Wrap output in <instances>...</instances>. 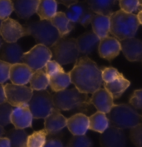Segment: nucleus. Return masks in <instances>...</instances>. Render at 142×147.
Returning <instances> with one entry per match:
<instances>
[{
  "label": "nucleus",
  "mask_w": 142,
  "mask_h": 147,
  "mask_svg": "<svg viewBox=\"0 0 142 147\" xmlns=\"http://www.w3.org/2000/svg\"><path fill=\"white\" fill-rule=\"evenodd\" d=\"M5 102H7V99H6L4 85H3V84H0V105Z\"/></svg>",
  "instance_id": "c03bdc74"
},
{
  "label": "nucleus",
  "mask_w": 142,
  "mask_h": 147,
  "mask_svg": "<svg viewBox=\"0 0 142 147\" xmlns=\"http://www.w3.org/2000/svg\"><path fill=\"white\" fill-rule=\"evenodd\" d=\"M69 74L75 87L81 93L87 94L101 89L103 84L101 69L87 56L79 58Z\"/></svg>",
  "instance_id": "f257e3e1"
},
{
  "label": "nucleus",
  "mask_w": 142,
  "mask_h": 147,
  "mask_svg": "<svg viewBox=\"0 0 142 147\" xmlns=\"http://www.w3.org/2000/svg\"><path fill=\"white\" fill-rule=\"evenodd\" d=\"M50 21L57 28L61 37H66L69 34L75 26V24L71 23L63 12H57Z\"/></svg>",
  "instance_id": "393cba45"
},
{
  "label": "nucleus",
  "mask_w": 142,
  "mask_h": 147,
  "mask_svg": "<svg viewBox=\"0 0 142 147\" xmlns=\"http://www.w3.org/2000/svg\"><path fill=\"white\" fill-rule=\"evenodd\" d=\"M116 1H117V0H116ZM118 1H119V0H118Z\"/></svg>",
  "instance_id": "603ef678"
},
{
  "label": "nucleus",
  "mask_w": 142,
  "mask_h": 147,
  "mask_svg": "<svg viewBox=\"0 0 142 147\" xmlns=\"http://www.w3.org/2000/svg\"><path fill=\"white\" fill-rule=\"evenodd\" d=\"M50 49L53 60L62 66L76 63L79 59L77 40L73 38L61 37Z\"/></svg>",
  "instance_id": "423d86ee"
},
{
  "label": "nucleus",
  "mask_w": 142,
  "mask_h": 147,
  "mask_svg": "<svg viewBox=\"0 0 142 147\" xmlns=\"http://www.w3.org/2000/svg\"><path fill=\"white\" fill-rule=\"evenodd\" d=\"M91 140L87 136H73L68 142V147H92Z\"/></svg>",
  "instance_id": "72a5a7b5"
},
{
  "label": "nucleus",
  "mask_w": 142,
  "mask_h": 147,
  "mask_svg": "<svg viewBox=\"0 0 142 147\" xmlns=\"http://www.w3.org/2000/svg\"><path fill=\"white\" fill-rule=\"evenodd\" d=\"M13 11L12 0H0V19L5 20L9 18Z\"/></svg>",
  "instance_id": "e433bc0d"
},
{
  "label": "nucleus",
  "mask_w": 142,
  "mask_h": 147,
  "mask_svg": "<svg viewBox=\"0 0 142 147\" xmlns=\"http://www.w3.org/2000/svg\"><path fill=\"white\" fill-rule=\"evenodd\" d=\"M129 102L134 109L142 110V90H135L131 94Z\"/></svg>",
  "instance_id": "ea45409f"
},
{
  "label": "nucleus",
  "mask_w": 142,
  "mask_h": 147,
  "mask_svg": "<svg viewBox=\"0 0 142 147\" xmlns=\"http://www.w3.org/2000/svg\"><path fill=\"white\" fill-rule=\"evenodd\" d=\"M91 104L99 112H102L104 114H108L115 105L114 98L105 88H101L92 94Z\"/></svg>",
  "instance_id": "f3484780"
},
{
  "label": "nucleus",
  "mask_w": 142,
  "mask_h": 147,
  "mask_svg": "<svg viewBox=\"0 0 142 147\" xmlns=\"http://www.w3.org/2000/svg\"><path fill=\"white\" fill-rule=\"evenodd\" d=\"M56 1L57 2V3L62 4V5H64V6H66L67 8L78 2V0H56Z\"/></svg>",
  "instance_id": "37998d69"
},
{
  "label": "nucleus",
  "mask_w": 142,
  "mask_h": 147,
  "mask_svg": "<svg viewBox=\"0 0 142 147\" xmlns=\"http://www.w3.org/2000/svg\"><path fill=\"white\" fill-rule=\"evenodd\" d=\"M25 147H27V146H25Z\"/></svg>",
  "instance_id": "864d4df0"
},
{
  "label": "nucleus",
  "mask_w": 142,
  "mask_h": 147,
  "mask_svg": "<svg viewBox=\"0 0 142 147\" xmlns=\"http://www.w3.org/2000/svg\"><path fill=\"white\" fill-rule=\"evenodd\" d=\"M76 40L79 54L83 56L91 54L94 49L99 46L101 41V39L94 34L93 31H89L82 34Z\"/></svg>",
  "instance_id": "aec40b11"
},
{
  "label": "nucleus",
  "mask_w": 142,
  "mask_h": 147,
  "mask_svg": "<svg viewBox=\"0 0 142 147\" xmlns=\"http://www.w3.org/2000/svg\"><path fill=\"white\" fill-rule=\"evenodd\" d=\"M33 115L27 105L13 107L11 114V124L17 129H26L32 127Z\"/></svg>",
  "instance_id": "dca6fc26"
},
{
  "label": "nucleus",
  "mask_w": 142,
  "mask_h": 147,
  "mask_svg": "<svg viewBox=\"0 0 142 147\" xmlns=\"http://www.w3.org/2000/svg\"><path fill=\"white\" fill-rule=\"evenodd\" d=\"M13 11L21 19H28L37 13L39 0H13Z\"/></svg>",
  "instance_id": "412c9836"
},
{
  "label": "nucleus",
  "mask_w": 142,
  "mask_h": 147,
  "mask_svg": "<svg viewBox=\"0 0 142 147\" xmlns=\"http://www.w3.org/2000/svg\"><path fill=\"white\" fill-rule=\"evenodd\" d=\"M5 134V130H4V128L3 126L0 125V138L3 137V136Z\"/></svg>",
  "instance_id": "de8ad7c7"
},
{
  "label": "nucleus",
  "mask_w": 142,
  "mask_h": 147,
  "mask_svg": "<svg viewBox=\"0 0 142 147\" xmlns=\"http://www.w3.org/2000/svg\"><path fill=\"white\" fill-rule=\"evenodd\" d=\"M71 77L69 73L62 72L57 73L49 77V85L54 92H58L66 90L71 84Z\"/></svg>",
  "instance_id": "cd10ccee"
},
{
  "label": "nucleus",
  "mask_w": 142,
  "mask_h": 147,
  "mask_svg": "<svg viewBox=\"0 0 142 147\" xmlns=\"http://www.w3.org/2000/svg\"><path fill=\"white\" fill-rule=\"evenodd\" d=\"M67 119L60 110L54 108L50 115L44 119V129L47 135H56L67 126Z\"/></svg>",
  "instance_id": "a211bd4d"
},
{
  "label": "nucleus",
  "mask_w": 142,
  "mask_h": 147,
  "mask_svg": "<svg viewBox=\"0 0 142 147\" xmlns=\"http://www.w3.org/2000/svg\"><path fill=\"white\" fill-rule=\"evenodd\" d=\"M33 119H45L54 109L53 94L46 90H33L27 104Z\"/></svg>",
  "instance_id": "0eeeda50"
},
{
  "label": "nucleus",
  "mask_w": 142,
  "mask_h": 147,
  "mask_svg": "<svg viewBox=\"0 0 142 147\" xmlns=\"http://www.w3.org/2000/svg\"><path fill=\"white\" fill-rule=\"evenodd\" d=\"M120 42L121 51L129 61H142V40L133 37L123 39Z\"/></svg>",
  "instance_id": "4468645a"
},
{
  "label": "nucleus",
  "mask_w": 142,
  "mask_h": 147,
  "mask_svg": "<svg viewBox=\"0 0 142 147\" xmlns=\"http://www.w3.org/2000/svg\"><path fill=\"white\" fill-rule=\"evenodd\" d=\"M2 21H3V20L0 19V28H1V24H2Z\"/></svg>",
  "instance_id": "3c124183"
},
{
  "label": "nucleus",
  "mask_w": 142,
  "mask_h": 147,
  "mask_svg": "<svg viewBox=\"0 0 142 147\" xmlns=\"http://www.w3.org/2000/svg\"><path fill=\"white\" fill-rule=\"evenodd\" d=\"M101 77L103 83H109L115 80L121 74L113 67H104L101 69Z\"/></svg>",
  "instance_id": "c9c22d12"
},
{
  "label": "nucleus",
  "mask_w": 142,
  "mask_h": 147,
  "mask_svg": "<svg viewBox=\"0 0 142 147\" xmlns=\"http://www.w3.org/2000/svg\"><path fill=\"white\" fill-rule=\"evenodd\" d=\"M101 147H125L126 136L123 129L110 125L100 137Z\"/></svg>",
  "instance_id": "f8f14e48"
},
{
  "label": "nucleus",
  "mask_w": 142,
  "mask_h": 147,
  "mask_svg": "<svg viewBox=\"0 0 142 147\" xmlns=\"http://www.w3.org/2000/svg\"><path fill=\"white\" fill-rule=\"evenodd\" d=\"M110 126V121L106 114L96 112L89 117V129L102 134Z\"/></svg>",
  "instance_id": "c85d7f7f"
},
{
  "label": "nucleus",
  "mask_w": 142,
  "mask_h": 147,
  "mask_svg": "<svg viewBox=\"0 0 142 147\" xmlns=\"http://www.w3.org/2000/svg\"><path fill=\"white\" fill-rule=\"evenodd\" d=\"M131 82L125 78L122 74L111 82L103 83L104 88L112 95L114 100L119 99L122 95V94H124V92L129 88Z\"/></svg>",
  "instance_id": "b1692460"
},
{
  "label": "nucleus",
  "mask_w": 142,
  "mask_h": 147,
  "mask_svg": "<svg viewBox=\"0 0 142 147\" xmlns=\"http://www.w3.org/2000/svg\"><path fill=\"white\" fill-rule=\"evenodd\" d=\"M6 136L10 140L11 147L27 146L28 134L23 129H11L6 133Z\"/></svg>",
  "instance_id": "c756f323"
},
{
  "label": "nucleus",
  "mask_w": 142,
  "mask_h": 147,
  "mask_svg": "<svg viewBox=\"0 0 142 147\" xmlns=\"http://www.w3.org/2000/svg\"><path fill=\"white\" fill-rule=\"evenodd\" d=\"M57 13L56 0H39L37 14L41 20H51Z\"/></svg>",
  "instance_id": "a878e982"
},
{
  "label": "nucleus",
  "mask_w": 142,
  "mask_h": 147,
  "mask_svg": "<svg viewBox=\"0 0 142 147\" xmlns=\"http://www.w3.org/2000/svg\"><path fill=\"white\" fill-rule=\"evenodd\" d=\"M29 84L33 90H46L49 86V77L45 70L39 69L33 73Z\"/></svg>",
  "instance_id": "7c9ffc66"
},
{
  "label": "nucleus",
  "mask_w": 142,
  "mask_h": 147,
  "mask_svg": "<svg viewBox=\"0 0 142 147\" xmlns=\"http://www.w3.org/2000/svg\"><path fill=\"white\" fill-rule=\"evenodd\" d=\"M86 2L95 13L111 16L116 0H86Z\"/></svg>",
  "instance_id": "bb28decb"
},
{
  "label": "nucleus",
  "mask_w": 142,
  "mask_h": 147,
  "mask_svg": "<svg viewBox=\"0 0 142 147\" xmlns=\"http://www.w3.org/2000/svg\"><path fill=\"white\" fill-rule=\"evenodd\" d=\"M139 2H140V4H141V6L142 7V0H139Z\"/></svg>",
  "instance_id": "8fccbe9b"
},
{
  "label": "nucleus",
  "mask_w": 142,
  "mask_h": 147,
  "mask_svg": "<svg viewBox=\"0 0 142 147\" xmlns=\"http://www.w3.org/2000/svg\"><path fill=\"white\" fill-rule=\"evenodd\" d=\"M110 125L117 128L132 129L142 122L141 115L131 105L120 104L115 105L108 113Z\"/></svg>",
  "instance_id": "39448f33"
},
{
  "label": "nucleus",
  "mask_w": 142,
  "mask_h": 147,
  "mask_svg": "<svg viewBox=\"0 0 142 147\" xmlns=\"http://www.w3.org/2000/svg\"><path fill=\"white\" fill-rule=\"evenodd\" d=\"M47 131L43 129L34 131L28 136L27 141V147H43L47 141Z\"/></svg>",
  "instance_id": "2f4dec72"
},
{
  "label": "nucleus",
  "mask_w": 142,
  "mask_h": 147,
  "mask_svg": "<svg viewBox=\"0 0 142 147\" xmlns=\"http://www.w3.org/2000/svg\"><path fill=\"white\" fill-rule=\"evenodd\" d=\"M121 51V42L117 38L108 36L101 39L98 46V53L101 58L108 61H111L119 55Z\"/></svg>",
  "instance_id": "2eb2a0df"
},
{
  "label": "nucleus",
  "mask_w": 142,
  "mask_h": 147,
  "mask_svg": "<svg viewBox=\"0 0 142 147\" xmlns=\"http://www.w3.org/2000/svg\"><path fill=\"white\" fill-rule=\"evenodd\" d=\"M13 109L9 103L5 102L0 105V125L4 127L11 124V114Z\"/></svg>",
  "instance_id": "473e14b6"
},
{
  "label": "nucleus",
  "mask_w": 142,
  "mask_h": 147,
  "mask_svg": "<svg viewBox=\"0 0 142 147\" xmlns=\"http://www.w3.org/2000/svg\"><path fill=\"white\" fill-rule=\"evenodd\" d=\"M0 36L4 42L17 43L19 38L27 36V32L24 25H22L15 19L9 18L2 21Z\"/></svg>",
  "instance_id": "9b49d317"
},
{
  "label": "nucleus",
  "mask_w": 142,
  "mask_h": 147,
  "mask_svg": "<svg viewBox=\"0 0 142 147\" xmlns=\"http://www.w3.org/2000/svg\"><path fill=\"white\" fill-rule=\"evenodd\" d=\"M52 58L53 55L50 48L43 45H37L29 51L24 53L22 63L27 65L34 72L43 69Z\"/></svg>",
  "instance_id": "6e6552de"
},
{
  "label": "nucleus",
  "mask_w": 142,
  "mask_h": 147,
  "mask_svg": "<svg viewBox=\"0 0 142 147\" xmlns=\"http://www.w3.org/2000/svg\"><path fill=\"white\" fill-rule=\"evenodd\" d=\"M3 38H2V37L0 36V48H1V46H2V45H3Z\"/></svg>",
  "instance_id": "09e8293b"
},
{
  "label": "nucleus",
  "mask_w": 142,
  "mask_h": 147,
  "mask_svg": "<svg viewBox=\"0 0 142 147\" xmlns=\"http://www.w3.org/2000/svg\"><path fill=\"white\" fill-rule=\"evenodd\" d=\"M130 139L136 147H142V122L135 127L131 129Z\"/></svg>",
  "instance_id": "4c0bfd02"
},
{
  "label": "nucleus",
  "mask_w": 142,
  "mask_h": 147,
  "mask_svg": "<svg viewBox=\"0 0 142 147\" xmlns=\"http://www.w3.org/2000/svg\"><path fill=\"white\" fill-rule=\"evenodd\" d=\"M43 147H63V144L59 139L53 138L47 140Z\"/></svg>",
  "instance_id": "79ce46f5"
},
{
  "label": "nucleus",
  "mask_w": 142,
  "mask_h": 147,
  "mask_svg": "<svg viewBox=\"0 0 142 147\" xmlns=\"http://www.w3.org/2000/svg\"><path fill=\"white\" fill-rule=\"evenodd\" d=\"M137 18H138V20H139L140 24H142V9L139 11V13H138V14H137Z\"/></svg>",
  "instance_id": "49530a36"
},
{
  "label": "nucleus",
  "mask_w": 142,
  "mask_h": 147,
  "mask_svg": "<svg viewBox=\"0 0 142 147\" xmlns=\"http://www.w3.org/2000/svg\"><path fill=\"white\" fill-rule=\"evenodd\" d=\"M67 127L73 136L86 135L89 129V118L83 113H77L67 119Z\"/></svg>",
  "instance_id": "4be33fe9"
},
{
  "label": "nucleus",
  "mask_w": 142,
  "mask_h": 147,
  "mask_svg": "<svg viewBox=\"0 0 142 147\" xmlns=\"http://www.w3.org/2000/svg\"><path fill=\"white\" fill-rule=\"evenodd\" d=\"M91 24L92 26V31L100 39L108 37L111 26L110 16L95 13Z\"/></svg>",
  "instance_id": "5701e85b"
},
{
  "label": "nucleus",
  "mask_w": 142,
  "mask_h": 147,
  "mask_svg": "<svg viewBox=\"0 0 142 147\" xmlns=\"http://www.w3.org/2000/svg\"><path fill=\"white\" fill-rule=\"evenodd\" d=\"M33 71L25 64H13L10 68L9 80L12 84L18 85H26L29 83Z\"/></svg>",
  "instance_id": "6ab92c4d"
},
{
  "label": "nucleus",
  "mask_w": 142,
  "mask_h": 147,
  "mask_svg": "<svg viewBox=\"0 0 142 147\" xmlns=\"http://www.w3.org/2000/svg\"><path fill=\"white\" fill-rule=\"evenodd\" d=\"M0 147H11L10 140L7 137L0 138Z\"/></svg>",
  "instance_id": "a18cd8bd"
},
{
  "label": "nucleus",
  "mask_w": 142,
  "mask_h": 147,
  "mask_svg": "<svg viewBox=\"0 0 142 147\" xmlns=\"http://www.w3.org/2000/svg\"><path fill=\"white\" fill-rule=\"evenodd\" d=\"M65 13L71 23L74 24L79 23L84 27H87L89 24H91L95 14V13L90 9L87 2H77L68 7Z\"/></svg>",
  "instance_id": "9d476101"
},
{
  "label": "nucleus",
  "mask_w": 142,
  "mask_h": 147,
  "mask_svg": "<svg viewBox=\"0 0 142 147\" xmlns=\"http://www.w3.org/2000/svg\"><path fill=\"white\" fill-rule=\"evenodd\" d=\"M54 108L58 110H78L88 112L91 106V98L87 94L81 93L77 88L66 89L55 92L53 94Z\"/></svg>",
  "instance_id": "f03ea898"
},
{
  "label": "nucleus",
  "mask_w": 142,
  "mask_h": 147,
  "mask_svg": "<svg viewBox=\"0 0 142 147\" xmlns=\"http://www.w3.org/2000/svg\"><path fill=\"white\" fill-rule=\"evenodd\" d=\"M4 89L7 102L13 107L27 105L33 92L31 87L14 84H6Z\"/></svg>",
  "instance_id": "1a4fd4ad"
},
{
  "label": "nucleus",
  "mask_w": 142,
  "mask_h": 147,
  "mask_svg": "<svg viewBox=\"0 0 142 147\" xmlns=\"http://www.w3.org/2000/svg\"><path fill=\"white\" fill-rule=\"evenodd\" d=\"M110 34L118 40L133 38L140 26L137 15L118 10L110 16Z\"/></svg>",
  "instance_id": "7ed1b4c3"
},
{
  "label": "nucleus",
  "mask_w": 142,
  "mask_h": 147,
  "mask_svg": "<svg viewBox=\"0 0 142 147\" xmlns=\"http://www.w3.org/2000/svg\"><path fill=\"white\" fill-rule=\"evenodd\" d=\"M23 55V49L18 43L3 42L0 48V59L11 65L22 63Z\"/></svg>",
  "instance_id": "ddd939ff"
},
{
  "label": "nucleus",
  "mask_w": 142,
  "mask_h": 147,
  "mask_svg": "<svg viewBox=\"0 0 142 147\" xmlns=\"http://www.w3.org/2000/svg\"><path fill=\"white\" fill-rule=\"evenodd\" d=\"M119 5L122 11L128 13H133L141 7L139 0H119Z\"/></svg>",
  "instance_id": "f704fd0d"
},
{
  "label": "nucleus",
  "mask_w": 142,
  "mask_h": 147,
  "mask_svg": "<svg viewBox=\"0 0 142 147\" xmlns=\"http://www.w3.org/2000/svg\"><path fill=\"white\" fill-rule=\"evenodd\" d=\"M44 70L46 74L48 75V77H50V76L53 75L55 74L62 72L64 69H63V68H62V66L61 64H58L55 60H52L51 59L50 61H48L47 63L46 66L44 67Z\"/></svg>",
  "instance_id": "58836bf2"
},
{
  "label": "nucleus",
  "mask_w": 142,
  "mask_h": 147,
  "mask_svg": "<svg viewBox=\"0 0 142 147\" xmlns=\"http://www.w3.org/2000/svg\"><path fill=\"white\" fill-rule=\"evenodd\" d=\"M27 36L34 38L37 45H43L51 48L61 38L57 28L50 20L29 21L24 24Z\"/></svg>",
  "instance_id": "20e7f679"
},
{
  "label": "nucleus",
  "mask_w": 142,
  "mask_h": 147,
  "mask_svg": "<svg viewBox=\"0 0 142 147\" xmlns=\"http://www.w3.org/2000/svg\"><path fill=\"white\" fill-rule=\"evenodd\" d=\"M11 64L0 59V84H3L9 80Z\"/></svg>",
  "instance_id": "a19ab883"
}]
</instances>
